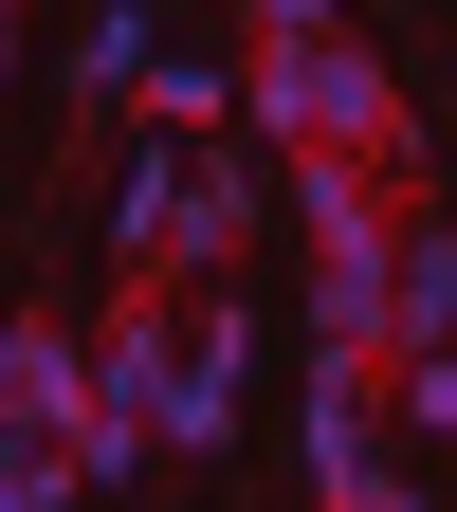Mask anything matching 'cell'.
<instances>
[{
	"instance_id": "cell-1",
	"label": "cell",
	"mask_w": 457,
	"mask_h": 512,
	"mask_svg": "<svg viewBox=\"0 0 457 512\" xmlns=\"http://www.w3.org/2000/svg\"><path fill=\"white\" fill-rule=\"evenodd\" d=\"M238 128L275 165H366V183H421V110L403 74L366 55L348 0H256V37H238Z\"/></svg>"
},
{
	"instance_id": "cell-2",
	"label": "cell",
	"mask_w": 457,
	"mask_h": 512,
	"mask_svg": "<svg viewBox=\"0 0 457 512\" xmlns=\"http://www.w3.org/2000/svg\"><path fill=\"white\" fill-rule=\"evenodd\" d=\"M92 384L147 421V458H238V384H256V311H238V275H110V311H92Z\"/></svg>"
},
{
	"instance_id": "cell-3",
	"label": "cell",
	"mask_w": 457,
	"mask_h": 512,
	"mask_svg": "<svg viewBox=\"0 0 457 512\" xmlns=\"http://www.w3.org/2000/svg\"><path fill=\"white\" fill-rule=\"evenodd\" d=\"M256 220H275V183H256V147L220 128V147H183V202H165V238H147V275H238Z\"/></svg>"
},
{
	"instance_id": "cell-4",
	"label": "cell",
	"mask_w": 457,
	"mask_h": 512,
	"mask_svg": "<svg viewBox=\"0 0 457 512\" xmlns=\"http://www.w3.org/2000/svg\"><path fill=\"white\" fill-rule=\"evenodd\" d=\"M293 439H311V512H348V476L384 458V366L366 348H311V421Z\"/></svg>"
},
{
	"instance_id": "cell-5",
	"label": "cell",
	"mask_w": 457,
	"mask_h": 512,
	"mask_svg": "<svg viewBox=\"0 0 457 512\" xmlns=\"http://www.w3.org/2000/svg\"><path fill=\"white\" fill-rule=\"evenodd\" d=\"M384 348H457V220H421V202L384 238Z\"/></svg>"
},
{
	"instance_id": "cell-6",
	"label": "cell",
	"mask_w": 457,
	"mask_h": 512,
	"mask_svg": "<svg viewBox=\"0 0 457 512\" xmlns=\"http://www.w3.org/2000/svg\"><path fill=\"white\" fill-rule=\"evenodd\" d=\"M384 238H403V220L311 238V348H366V366H384Z\"/></svg>"
},
{
	"instance_id": "cell-7",
	"label": "cell",
	"mask_w": 457,
	"mask_h": 512,
	"mask_svg": "<svg viewBox=\"0 0 457 512\" xmlns=\"http://www.w3.org/2000/svg\"><path fill=\"white\" fill-rule=\"evenodd\" d=\"M0 512H74V421L0 403Z\"/></svg>"
},
{
	"instance_id": "cell-8",
	"label": "cell",
	"mask_w": 457,
	"mask_h": 512,
	"mask_svg": "<svg viewBox=\"0 0 457 512\" xmlns=\"http://www.w3.org/2000/svg\"><path fill=\"white\" fill-rule=\"evenodd\" d=\"M128 92H147V128H183V147H220V128H238V74H220V55H147Z\"/></svg>"
},
{
	"instance_id": "cell-9",
	"label": "cell",
	"mask_w": 457,
	"mask_h": 512,
	"mask_svg": "<svg viewBox=\"0 0 457 512\" xmlns=\"http://www.w3.org/2000/svg\"><path fill=\"white\" fill-rule=\"evenodd\" d=\"M147 19H165V0H110V19H92V37H74V92H128V74H147V55H165V37H147Z\"/></svg>"
},
{
	"instance_id": "cell-10",
	"label": "cell",
	"mask_w": 457,
	"mask_h": 512,
	"mask_svg": "<svg viewBox=\"0 0 457 512\" xmlns=\"http://www.w3.org/2000/svg\"><path fill=\"white\" fill-rule=\"evenodd\" d=\"M384 421H421V439H457V348H384Z\"/></svg>"
},
{
	"instance_id": "cell-11",
	"label": "cell",
	"mask_w": 457,
	"mask_h": 512,
	"mask_svg": "<svg viewBox=\"0 0 457 512\" xmlns=\"http://www.w3.org/2000/svg\"><path fill=\"white\" fill-rule=\"evenodd\" d=\"M348 512H421V494H403V458H366V476H348Z\"/></svg>"
},
{
	"instance_id": "cell-12",
	"label": "cell",
	"mask_w": 457,
	"mask_h": 512,
	"mask_svg": "<svg viewBox=\"0 0 457 512\" xmlns=\"http://www.w3.org/2000/svg\"><path fill=\"white\" fill-rule=\"evenodd\" d=\"M0 55H19V0H0Z\"/></svg>"
}]
</instances>
